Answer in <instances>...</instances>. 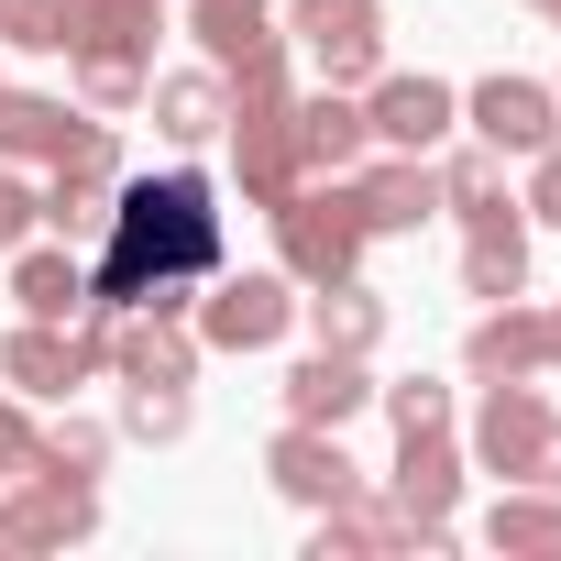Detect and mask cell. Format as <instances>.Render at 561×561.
<instances>
[{"instance_id": "obj_16", "label": "cell", "mask_w": 561, "mask_h": 561, "mask_svg": "<svg viewBox=\"0 0 561 561\" xmlns=\"http://www.w3.org/2000/svg\"><path fill=\"white\" fill-rule=\"evenodd\" d=\"M375 408V353H331V342H309L298 364H287V419H309V430H353Z\"/></svg>"}, {"instance_id": "obj_25", "label": "cell", "mask_w": 561, "mask_h": 561, "mask_svg": "<svg viewBox=\"0 0 561 561\" xmlns=\"http://www.w3.org/2000/svg\"><path fill=\"white\" fill-rule=\"evenodd\" d=\"M122 198V165H45V231L56 242H100Z\"/></svg>"}, {"instance_id": "obj_13", "label": "cell", "mask_w": 561, "mask_h": 561, "mask_svg": "<svg viewBox=\"0 0 561 561\" xmlns=\"http://www.w3.org/2000/svg\"><path fill=\"white\" fill-rule=\"evenodd\" d=\"M187 34L220 78H264V67H287V12L275 0H187Z\"/></svg>"}, {"instance_id": "obj_24", "label": "cell", "mask_w": 561, "mask_h": 561, "mask_svg": "<svg viewBox=\"0 0 561 561\" xmlns=\"http://www.w3.org/2000/svg\"><path fill=\"white\" fill-rule=\"evenodd\" d=\"M484 550L506 561H561V484H506L484 506Z\"/></svg>"}, {"instance_id": "obj_26", "label": "cell", "mask_w": 561, "mask_h": 561, "mask_svg": "<svg viewBox=\"0 0 561 561\" xmlns=\"http://www.w3.org/2000/svg\"><path fill=\"white\" fill-rule=\"evenodd\" d=\"M440 209H451V220H495V209H517V176H506V154H495V144H462V154H440Z\"/></svg>"}, {"instance_id": "obj_31", "label": "cell", "mask_w": 561, "mask_h": 561, "mask_svg": "<svg viewBox=\"0 0 561 561\" xmlns=\"http://www.w3.org/2000/svg\"><path fill=\"white\" fill-rule=\"evenodd\" d=\"M45 231V176H23L12 154H0V253H23Z\"/></svg>"}, {"instance_id": "obj_29", "label": "cell", "mask_w": 561, "mask_h": 561, "mask_svg": "<svg viewBox=\"0 0 561 561\" xmlns=\"http://www.w3.org/2000/svg\"><path fill=\"white\" fill-rule=\"evenodd\" d=\"M0 56H67V0H0Z\"/></svg>"}, {"instance_id": "obj_18", "label": "cell", "mask_w": 561, "mask_h": 561, "mask_svg": "<svg viewBox=\"0 0 561 561\" xmlns=\"http://www.w3.org/2000/svg\"><path fill=\"white\" fill-rule=\"evenodd\" d=\"M144 111H154V133L176 144V154H198V144H220V122H231V78L198 56V67H165L154 89H144Z\"/></svg>"}, {"instance_id": "obj_5", "label": "cell", "mask_w": 561, "mask_h": 561, "mask_svg": "<svg viewBox=\"0 0 561 561\" xmlns=\"http://www.w3.org/2000/svg\"><path fill=\"white\" fill-rule=\"evenodd\" d=\"M187 331H198V353H275L298 331V275L287 264H220L187 309Z\"/></svg>"}, {"instance_id": "obj_14", "label": "cell", "mask_w": 561, "mask_h": 561, "mask_svg": "<svg viewBox=\"0 0 561 561\" xmlns=\"http://www.w3.org/2000/svg\"><path fill=\"white\" fill-rule=\"evenodd\" d=\"M462 133L473 144H495V154H539L550 133H561V100H550V78H473L462 89Z\"/></svg>"}, {"instance_id": "obj_30", "label": "cell", "mask_w": 561, "mask_h": 561, "mask_svg": "<svg viewBox=\"0 0 561 561\" xmlns=\"http://www.w3.org/2000/svg\"><path fill=\"white\" fill-rule=\"evenodd\" d=\"M375 408H386L397 430H451V386H440V375H397V386H375Z\"/></svg>"}, {"instance_id": "obj_1", "label": "cell", "mask_w": 561, "mask_h": 561, "mask_svg": "<svg viewBox=\"0 0 561 561\" xmlns=\"http://www.w3.org/2000/svg\"><path fill=\"white\" fill-rule=\"evenodd\" d=\"M220 264H231V220H220V187L198 165L122 176L111 231H100V264H89V298L100 309H165V320H187Z\"/></svg>"}, {"instance_id": "obj_3", "label": "cell", "mask_w": 561, "mask_h": 561, "mask_svg": "<svg viewBox=\"0 0 561 561\" xmlns=\"http://www.w3.org/2000/svg\"><path fill=\"white\" fill-rule=\"evenodd\" d=\"M220 144H231V187H242V209H275L309 165H298V78L287 67H264V78H231V122H220Z\"/></svg>"}, {"instance_id": "obj_4", "label": "cell", "mask_w": 561, "mask_h": 561, "mask_svg": "<svg viewBox=\"0 0 561 561\" xmlns=\"http://www.w3.org/2000/svg\"><path fill=\"white\" fill-rule=\"evenodd\" d=\"M264 220H275V264H287L298 287L364 275V209H353V187H342V176H298Z\"/></svg>"}, {"instance_id": "obj_17", "label": "cell", "mask_w": 561, "mask_h": 561, "mask_svg": "<svg viewBox=\"0 0 561 561\" xmlns=\"http://www.w3.org/2000/svg\"><path fill=\"white\" fill-rule=\"evenodd\" d=\"M462 484H473V451H462L451 430H397L386 495H397L408 517H451V506H462Z\"/></svg>"}, {"instance_id": "obj_27", "label": "cell", "mask_w": 561, "mask_h": 561, "mask_svg": "<svg viewBox=\"0 0 561 561\" xmlns=\"http://www.w3.org/2000/svg\"><path fill=\"white\" fill-rule=\"evenodd\" d=\"M198 430V408H187V386H122V440H144V451H165V440H187Z\"/></svg>"}, {"instance_id": "obj_9", "label": "cell", "mask_w": 561, "mask_h": 561, "mask_svg": "<svg viewBox=\"0 0 561 561\" xmlns=\"http://www.w3.org/2000/svg\"><path fill=\"white\" fill-rule=\"evenodd\" d=\"M550 397H539V375H506V386H484V408H473V473H495V484H539V462H550Z\"/></svg>"}, {"instance_id": "obj_2", "label": "cell", "mask_w": 561, "mask_h": 561, "mask_svg": "<svg viewBox=\"0 0 561 561\" xmlns=\"http://www.w3.org/2000/svg\"><path fill=\"white\" fill-rule=\"evenodd\" d=\"M154 34H165V0H67V78L78 111L122 122L154 89Z\"/></svg>"}, {"instance_id": "obj_37", "label": "cell", "mask_w": 561, "mask_h": 561, "mask_svg": "<svg viewBox=\"0 0 561 561\" xmlns=\"http://www.w3.org/2000/svg\"><path fill=\"white\" fill-rule=\"evenodd\" d=\"M550 23H561V0H550Z\"/></svg>"}, {"instance_id": "obj_8", "label": "cell", "mask_w": 561, "mask_h": 561, "mask_svg": "<svg viewBox=\"0 0 561 561\" xmlns=\"http://www.w3.org/2000/svg\"><path fill=\"white\" fill-rule=\"evenodd\" d=\"M364 133H375V154H440L462 133V89L430 78V67H375L364 78Z\"/></svg>"}, {"instance_id": "obj_35", "label": "cell", "mask_w": 561, "mask_h": 561, "mask_svg": "<svg viewBox=\"0 0 561 561\" xmlns=\"http://www.w3.org/2000/svg\"><path fill=\"white\" fill-rule=\"evenodd\" d=\"M539 484H561V419H550V462H539Z\"/></svg>"}, {"instance_id": "obj_10", "label": "cell", "mask_w": 561, "mask_h": 561, "mask_svg": "<svg viewBox=\"0 0 561 561\" xmlns=\"http://www.w3.org/2000/svg\"><path fill=\"white\" fill-rule=\"evenodd\" d=\"M342 187L364 209V242H408L440 220V154H375L364 144V165H342Z\"/></svg>"}, {"instance_id": "obj_32", "label": "cell", "mask_w": 561, "mask_h": 561, "mask_svg": "<svg viewBox=\"0 0 561 561\" xmlns=\"http://www.w3.org/2000/svg\"><path fill=\"white\" fill-rule=\"evenodd\" d=\"M517 165H528V176H517V209H528L539 231H561V133H550L539 154H517Z\"/></svg>"}, {"instance_id": "obj_7", "label": "cell", "mask_w": 561, "mask_h": 561, "mask_svg": "<svg viewBox=\"0 0 561 561\" xmlns=\"http://www.w3.org/2000/svg\"><path fill=\"white\" fill-rule=\"evenodd\" d=\"M0 154L12 165H122V133L56 89H12L0 78Z\"/></svg>"}, {"instance_id": "obj_33", "label": "cell", "mask_w": 561, "mask_h": 561, "mask_svg": "<svg viewBox=\"0 0 561 561\" xmlns=\"http://www.w3.org/2000/svg\"><path fill=\"white\" fill-rule=\"evenodd\" d=\"M34 397H12V386H0V484H12V473H34Z\"/></svg>"}, {"instance_id": "obj_6", "label": "cell", "mask_w": 561, "mask_h": 561, "mask_svg": "<svg viewBox=\"0 0 561 561\" xmlns=\"http://www.w3.org/2000/svg\"><path fill=\"white\" fill-rule=\"evenodd\" d=\"M462 528L451 517H408L386 484H353L342 506L309 517V561H440Z\"/></svg>"}, {"instance_id": "obj_20", "label": "cell", "mask_w": 561, "mask_h": 561, "mask_svg": "<svg viewBox=\"0 0 561 561\" xmlns=\"http://www.w3.org/2000/svg\"><path fill=\"white\" fill-rule=\"evenodd\" d=\"M0 264H12V309H23V320H78V309H89V264H78V242L34 231L23 253H0Z\"/></svg>"}, {"instance_id": "obj_11", "label": "cell", "mask_w": 561, "mask_h": 561, "mask_svg": "<svg viewBox=\"0 0 561 561\" xmlns=\"http://www.w3.org/2000/svg\"><path fill=\"white\" fill-rule=\"evenodd\" d=\"M287 45H309L331 89H364L386 67V0H287Z\"/></svg>"}, {"instance_id": "obj_28", "label": "cell", "mask_w": 561, "mask_h": 561, "mask_svg": "<svg viewBox=\"0 0 561 561\" xmlns=\"http://www.w3.org/2000/svg\"><path fill=\"white\" fill-rule=\"evenodd\" d=\"M111 440H122V430H100V419H78V408L56 397V419H45L34 462H56V473H100V462H111Z\"/></svg>"}, {"instance_id": "obj_34", "label": "cell", "mask_w": 561, "mask_h": 561, "mask_svg": "<svg viewBox=\"0 0 561 561\" xmlns=\"http://www.w3.org/2000/svg\"><path fill=\"white\" fill-rule=\"evenodd\" d=\"M539 331H550V375H561V298H550V309H539Z\"/></svg>"}, {"instance_id": "obj_21", "label": "cell", "mask_w": 561, "mask_h": 561, "mask_svg": "<svg viewBox=\"0 0 561 561\" xmlns=\"http://www.w3.org/2000/svg\"><path fill=\"white\" fill-rule=\"evenodd\" d=\"M462 298H528V209H495V220H462Z\"/></svg>"}, {"instance_id": "obj_38", "label": "cell", "mask_w": 561, "mask_h": 561, "mask_svg": "<svg viewBox=\"0 0 561 561\" xmlns=\"http://www.w3.org/2000/svg\"><path fill=\"white\" fill-rule=\"evenodd\" d=\"M550 100H561V78H550Z\"/></svg>"}, {"instance_id": "obj_19", "label": "cell", "mask_w": 561, "mask_h": 561, "mask_svg": "<svg viewBox=\"0 0 561 561\" xmlns=\"http://www.w3.org/2000/svg\"><path fill=\"white\" fill-rule=\"evenodd\" d=\"M462 375L473 386H506V375H550V331L528 298H495L473 331H462Z\"/></svg>"}, {"instance_id": "obj_12", "label": "cell", "mask_w": 561, "mask_h": 561, "mask_svg": "<svg viewBox=\"0 0 561 561\" xmlns=\"http://www.w3.org/2000/svg\"><path fill=\"white\" fill-rule=\"evenodd\" d=\"M264 484L287 495V506H309V517H320V506H342V495H353V484H375V473L342 451V430H309V419H287V430L264 440Z\"/></svg>"}, {"instance_id": "obj_23", "label": "cell", "mask_w": 561, "mask_h": 561, "mask_svg": "<svg viewBox=\"0 0 561 561\" xmlns=\"http://www.w3.org/2000/svg\"><path fill=\"white\" fill-rule=\"evenodd\" d=\"M298 320H309V342H331V353H375V342H386V287L331 275V287L298 298Z\"/></svg>"}, {"instance_id": "obj_15", "label": "cell", "mask_w": 561, "mask_h": 561, "mask_svg": "<svg viewBox=\"0 0 561 561\" xmlns=\"http://www.w3.org/2000/svg\"><path fill=\"white\" fill-rule=\"evenodd\" d=\"M198 331L165 320V309H111V375L122 386H198Z\"/></svg>"}, {"instance_id": "obj_22", "label": "cell", "mask_w": 561, "mask_h": 561, "mask_svg": "<svg viewBox=\"0 0 561 561\" xmlns=\"http://www.w3.org/2000/svg\"><path fill=\"white\" fill-rule=\"evenodd\" d=\"M364 144H375V133H364V100H353V89H331V78L298 89V165H309V176L364 165Z\"/></svg>"}, {"instance_id": "obj_36", "label": "cell", "mask_w": 561, "mask_h": 561, "mask_svg": "<svg viewBox=\"0 0 561 561\" xmlns=\"http://www.w3.org/2000/svg\"><path fill=\"white\" fill-rule=\"evenodd\" d=\"M528 12H550V0H528Z\"/></svg>"}]
</instances>
